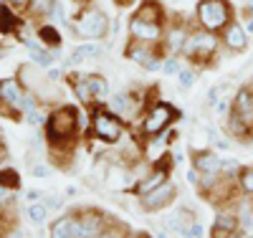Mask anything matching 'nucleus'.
Here are the masks:
<instances>
[{
    "label": "nucleus",
    "mask_w": 253,
    "mask_h": 238,
    "mask_svg": "<svg viewBox=\"0 0 253 238\" xmlns=\"http://www.w3.org/2000/svg\"><path fill=\"white\" fill-rule=\"evenodd\" d=\"M160 10H157V5L155 3H147L144 8H142V13L132 20V36L134 38H139V41H155V38H160Z\"/></svg>",
    "instance_id": "f257e3e1"
},
{
    "label": "nucleus",
    "mask_w": 253,
    "mask_h": 238,
    "mask_svg": "<svg viewBox=\"0 0 253 238\" xmlns=\"http://www.w3.org/2000/svg\"><path fill=\"white\" fill-rule=\"evenodd\" d=\"M198 18H200L203 28L218 31L228 23V18H230L228 3L225 0H203V3L198 5Z\"/></svg>",
    "instance_id": "f03ea898"
},
{
    "label": "nucleus",
    "mask_w": 253,
    "mask_h": 238,
    "mask_svg": "<svg viewBox=\"0 0 253 238\" xmlns=\"http://www.w3.org/2000/svg\"><path fill=\"white\" fill-rule=\"evenodd\" d=\"M76 132V112L71 109V106H63V109H58L51 119H48V137L53 142L58 140H66Z\"/></svg>",
    "instance_id": "7ed1b4c3"
},
{
    "label": "nucleus",
    "mask_w": 253,
    "mask_h": 238,
    "mask_svg": "<svg viewBox=\"0 0 253 238\" xmlns=\"http://www.w3.org/2000/svg\"><path fill=\"white\" fill-rule=\"evenodd\" d=\"M185 53H190V56H198V58H205V56H210L215 48H218V41H215V36L210 33V31H198V33H193L187 41H185Z\"/></svg>",
    "instance_id": "20e7f679"
},
{
    "label": "nucleus",
    "mask_w": 253,
    "mask_h": 238,
    "mask_svg": "<svg viewBox=\"0 0 253 238\" xmlns=\"http://www.w3.org/2000/svg\"><path fill=\"white\" fill-rule=\"evenodd\" d=\"M76 31L84 38H101L104 31H107V18H104V13H99V10H89V13H84V18L79 20Z\"/></svg>",
    "instance_id": "39448f33"
},
{
    "label": "nucleus",
    "mask_w": 253,
    "mask_h": 238,
    "mask_svg": "<svg viewBox=\"0 0 253 238\" xmlns=\"http://www.w3.org/2000/svg\"><path fill=\"white\" fill-rule=\"evenodd\" d=\"M94 132H96V137L104 140V142H117L122 127H119V122H117L114 117L104 114V112H96V114H94Z\"/></svg>",
    "instance_id": "423d86ee"
},
{
    "label": "nucleus",
    "mask_w": 253,
    "mask_h": 238,
    "mask_svg": "<svg viewBox=\"0 0 253 238\" xmlns=\"http://www.w3.org/2000/svg\"><path fill=\"white\" fill-rule=\"evenodd\" d=\"M172 119H175L172 106L160 104V106H155V109H152V114L147 117V122H144V132H147V135H157V132H162V129L170 124Z\"/></svg>",
    "instance_id": "0eeeda50"
},
{
    "label": "nucleus",
    "mask_w": 253,
    "mask_h": 238,
    "mask_svg": "<svg viewBox=\"0 0 253 238\" xmlns=\"http://www.w3.org/2000/svg\"><path fill=\"white\" fill-rule=\"evenodd\" d=\"M51 233H53L56 238H79V236H89L86 223L79 221V218H61V221H56L53 228H51Z\"/></svg>",
    "instance_id": "6e6552de"
},
{
    "label": "nucleus",
    "mask_w": 253,
    "mask_h": 238,
    "mask_svg": "<svg viewBox=\"0 0 253 238\" xmlns=\"http://www.w3.org/2000/svg\"><path fill=\"white\" fill-rule=\"evenodd\" d=\"M76 94L86 101L91 96H104L107 94V81L101 76H81L79 84H76Z\"/></svg>",
    "instance_id": "1a4fd4ad"
},
{
    "label": "nucleus",
    "mask_w": 253,
    "mask_h": 238,
    "mask_svg": "<svg viewBox=\"0 0 253 238\" xmlns=\"http://www.w3.org/2000/svg\"><path fill=\"white\" fill-rule=\"evenodd\" d=\"M172 195H175V188H172V185H167V183H162V185H157L155 190L144 192L142 203H144V208L155 210V208H162V205H167V203L172 200Z\"/></svg>",
    "instance_id": "9d476101"
},
{
    "label": "nucleus",
    "mask_w": 253,
    "mask_h": 238,
    "mask_svg": "<svg viewBox=\"0 0 253 238\" xmlns=\"http://www.w3.org/2000/svg\"><path fill=\"white\" fill-rule=\"evenodd\" d=\"M233 112H236L248 127H253V92H248V89H241V92H238L236 104H233Z\"/></svg>",
    "instance_id": "9b49d317"
},
{
    "label": "nucleus",
    "mask_w": 253,
    "mask_h": 238,
    "mask_svg": "<svg viewBox=\"0 0 253 238\" xmlns=\"http://www.w3.org/2000/svg\"><path fill=\"white\" fill-rule=\"evenodd\" d=\"M195 170H200L203 175H218L223 172V160L213 152H203L195 157Z\"/></svg>",
    "instance_id": "f8f14e48"
},
{
    "label": "nucleus",
    "mask_w": 253,
    "mask_h": 238,
    "mask_svg": "<svg viewBox=\"0 0 253 238\" xmlns=\"http://www.w3.org/2000/svg\"><path fill=\"white\" fill-rule=\"evenodd\" d=\"M223 41H225V46H228V48H233V51H243V48H246V43H248L246 31H243V26H238V23H230V26L225 28Z\"/></svg>",
    "instance_id": "ddd939ff"
},
{
    "label": "nucleus",
    "mask_w": 253,
    "mask_h": 238,
    "mask_svg": "<svg viewBox=\"0 0 253 238\" xmlns=\"http://www.w3.org/2000/svg\"><path fill=\"white\" fill-rule=\"evenodd\" d=\"M0 101H8V104H13V106L23 104V94H20L18 81H13V79L0 81Z\"/></svg>",
    "instance_id": "4468645a"
},
{
    "label": "nucleus",
    "mask_w": 253,
    "mask_h": 238,
    "mask_svg": "<svg viewBox=\"0 0 253 238\" xmlns=\"http://www.w3.org/2000/svg\"><path fill=\"white\" fill-rule=\"evenodd\" d=\"M236 228H238V218H236V215H233V213H220L218 218H215V228H213V231H215L218 236H220V233L228 236V233H233Z\"/></svg>",
    "instance_id": "2eb2a0df"
},
{
    "label": "nucleus",
    "mask_w": 253,
    "mask_h": 238,
    "mask_svg": "<svg viewBox=\"0 0 253 238\" xmlns=\"http://www.w3.org/2000/svg\"><path fill=\"white\" fill-rule=\"evenodd\" d=\"M228 129H230V135H233V137H241V140H243V137L248 135V129H251V127H248V124L233 112V117H230V122H228Z\"/></svg>",
    "instance_id": "dca6fc26"
},
{
    "label": "nucleus",
    "mask_w": 253,
    "mask_h": 238,
    "mask_svg": "<svg viewBox=\"0 0 253 238\" xmlns=\"http://www.w3.org/2000/svg\"><path fill=\"white\" fill-rule=\"evenodd\" d=\"M165 183V170H160V172H155L152 178H147V180H142L139 183V192L144 195V192H150V190H155L157 185H162Z\"/></svg>",
    "instance_id": "f3484780"
},
{
    "label": "nucleus",
    "mask_w": 253,
    "mask_h": 238,
    "mask_svg": "<svg viewBox=\"0 0 253 238\" xmlns=\"http://www.w3.org/2000/svg\"><path fill=\"white\" fill-rule=\"evenodd\" d=\"M15 26H18V18L5 5H0V31H13Z\"/></svg>",
    "instance_id": "a211bd4d"
},
{
    "label": "nucleus",
    "mask_w": 253,
    "mask_h": 238,
    "mask_svg": "<svg viewBox=\"0 0 253 238\" xmlns=\"http://www.w3.org/2000/svg\"><path fill=\"white\" fill-rule=\"evenodd\" d=\"M46 215H48V208H46L43 203H36V205L28 208V218H31L33 223H43Z\"/></svg>",
    "instance_id": "6ab92c4d"
},
{
    "label": "nucleus",
    "mask_w": 253,
    "mask_h": 238,
    "mask_svg": "<svg viewBox=\"0 0 253 238\" xmlns=\"http://www.w3.org/2000/svg\"><path fill=\"white\" fill-rule=\"evenodd\" d=\"M129 56H132L134 61L144 63V66H150V69H157V61H155V58H150V53H147L144 48H142V51H139V48H132V51H129Z\"/></svg>",
    "instance_id": "aec40b11"
},
{
    "label": "nucleus",
    "mask_w": 253,
    "mask_h": 238,
    "mask_svg": "<svg viewBox=\"0 0 253 238\" xmlns=\"http://www.w3.org/2000/svg\"><path fill=\"white\" fill-rule=\"evenodd\" d=\"M28 48H31V56H33L36 63H41V66H48V63H51V56L46 51H38L36 43H28Z\"/></svg>",
    "instance_id": "412c9836"
},
{
    "label": "nucleus",
    "mask_w": 253,
    "mask_h": 238,
    "mask_svg": "<svg viewBox=\"0 0 253 238\" xmlns=\"http://www.w3.org/2000/svg\"><path fill=\"white\" fill-rule=\"evenodd\" d=\"M0 185H3V188H18L15 170H0Z\"/></svg>",
    "instance_id": "4be33fe9"
},
{
    "label": "nucleus",
    "mask_w": 253,
    "mask_h": 238,
    "mask_svg": "<svg viewBox=\"0 0 253 238\" xmlns=\"http://www.w3.org/2000/svg\"><path fill=\"white\" fill-rule=\"evenodd\" d=\"M238 223H241L243 228H251V226H253V205H243V208H241Z\"/></svg>",
    "instance_id": "5701e85b"
},
{
    "label": "nucleus",
    "mask_w": 253,
    "mask_h": 238,
    "mask_svg": "<svg viewBox=\"0 0 253 238\" xmlns=\"http://www.w3.org/2000/svg\"><path fill=\"white\" fill-rule=\"evenodd\" d=\"M241 190L253 195V167H248V170L241 172Z\"/></svg>",
    "instance_id": "b1692460"
},
{
    "label": "nucleus",
    "mask_w": 253,
    "mask_h": 238,
    "mask_svg": "<svg viewBox=\"0 0 253 238\" xmlns=\"http://www.w3.org/2000/svg\"><path fill=\"white\" fill-rule=\"evenodd\" d=\"M53 0H31V10L33 13H51Z\"/></svg>",
    "instance_id": "393cba45"
},
{
    "label": "nucleus",
    "mask_w": 253,
    "mask_h": 238,
    "mask_svg": "<svg viewBox=\"0 0 253 238\" xmlns=\"http://www.w3.org/2000/svg\"><path fill=\"white\" fill-rule=\"evenodd\" d=\"M170 48H182V41H185V31L182 28H175L172 33H170Z\"/></svg>",
    "instance_id": "a878e982"
},
{
    "label": "nucleus",
    "mask_w": 253,
    "mask_h": 238,
    "mask_svg": "<svg viewBox=\"0 0 253 238\" xmlns=\"http://www.w3.org/2000/svg\"><path fill=\"white\" fill-rule=\"evenodd\" d=\"M38 33H41V38H43L46 43H51V46H56V43L61 41V38H58V33H56L53 28H48V26H46V28H41Z\"/></svg>",
    "instance_id": "bb28decb"
},
{
    "label": "nucleus",
    "mask_w": 253,
    "mask_h": 238,
    "mask_svg": "<svg viewBox=\"0 0 253 238\" xmlns=\"http://www.w3.org/2000/svg\"><path fill=\"white\" fill-rule=\"evenodd\" d=\"M112 104H114V109H117V112H129V101H126L124 96H114Z\"/></svg>",
    "instance_id": "cd10ccee"
},
{
    "label": "nucleus",
    "mask_w": 253,
    "mask_h": 238,
    "mask_svg": "<svg viewBox=\"0 0 253 238\" xmlns=\"http://www.w3.org/2000/svg\"><path fill=\"white\" fill-rule=\"evenodd\" d=\"M165 74H167V76L177 74V61H167V63H165Z\"/></svg>",
    "instance_id": "c85d7f7f"
},
{
    "label": "nucleus",
    "mask_w": 253,
    "mask_h": 238,
    "mask_svg": "<svg viewBox=\"0 0 253 238\" xmlns=\"http://www.w3.org/2000/svg\"><path fill=\"white\" fill-rule=\"evenodd\" d=\"M185 236H203V226H190L185 231Z\"/></svg>",
    "instance_id": "c756f323"
},
{
    "label": "nucleus",
    "mask_w": 253,
    "mask_h": 238,
    "mask_svg": "<svg viewBox=\"0 0 253 238\" xmlns=\"http://www.w3.org/2000/svg\"><path fill=\"white\" fill-rule=\"evenodd\" d=\"M180 81H182V86H190V84H193V74H180Z\"/></svg>",
    "instance_id": "7c9ffc66"
},
{
    "label": "nucleus",
    "mask_w": 253,
    "mask_h": 238,
    "mask_svg": "<svg viewBox=\"0 0 253 238\" xmlns=\"http://www.w3.org/2000/svg\"><path fill=\"white\" fill-rule=\"evenodd\" d=\"M33 175H36V178H46L48 170H46V167H33Z\"/></svg>",
    "instance_id": "2f4dec72"
},
{
    "label": "nucleus",
    "mask_w": 253,
    "mask_h": 238,
    "mask_svg": "<svg viewBox=\"0 0 253 238\" xmlns=\"http://www.w3.org/2000/svg\"><path fill=\"white\" fill-rule=\"evenodd\" d=\"M28 119H31V122H33V124H41V117H38V114H36V112H33V109H31V112H28Z\"/></svg>",
    "instance_id": "473e14b6"
},
{
    "label": "nucleus",
    "mask_w": 253,
    "mask_h": 238,
    "mask_svg": "<svg viewBox=\"0 0 253 238\" xmlns=\"http://www.w3.org/2000/svg\"><path fill=\"white\" fill-rule=\"evenodd\" d=\"M225 109H228V106H225V101H218V104H215V112H218V114H223Z\"/></svg>",
    "instance_id": "72a5a7b5"
},
{
    "label": "nucleus",
    "mask_w": 253,
    "mask_h": 238,
    "mask_svg": "<svg viewBox=\"0 0 253 238\" xmlns=\"http://www.w3.org/2000/svg\"><path fill=\"white\" fill-rule=\"evenodd\" d=\"M215 144H218V149H228V140H218Z\"/></svg>",
    "instance_id": "f704fd0d"
},
{
    "label": "nucleus",
    "mask_w": 253,
    "mask_h": 238,
    "mask_svg": "<svg viewBox=\"0 0 253 238\" xmlns=\"http://www.w3.org/2000/svg\"><path fill=\"white\" fill-rule=\"evenodd\" d=\"M13 3H18V5H26V3H31V0H13Z\"/></svg>",
    "instance_id": "c9c22d12"
}]
</instances>
